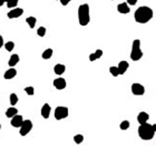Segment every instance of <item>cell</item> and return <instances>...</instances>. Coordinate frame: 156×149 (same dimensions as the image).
I'll return each mask as SVG.
<instances>
[{
  "label": "cell",
  "mask_w": 156,
  "mask_h": 149,
  "mask_svg": "<svg viewBox=\"0 0 156 149\" xmlns=\"http://www.w3.org/2000/svg\"><path fill=\"white\" fill-rule=\"evenodd\" d=\"M4 46L7 51H12L14 50V48H15V42H14V41H8V42H6Z\"/></svg>",
  "instance_id": "603a6c76"
},
{
  "label": "cell",
  "mask_w": 156,
  "mask_h": 149,
  "mask_svg": "<svg viewBox=\"0 0 156 149\" xmlns=\"http://www.w3.org/2000/svg\"><path fill=\"white\" fill-rule=\"evenodd\" d=\"M19 0H9L7 2V7L10 8V9H12V8H16L17 7V5H18Z\"/></svg>",
  "instance_id": "4316f807"
},
{
  "label": "cell",
  "mask_w": 156,
  "mask_h": 149,
  "mask_svg": "<svg viewBox=\"0 0 156 149\" xmlns=\"http://www.w3.org/2000/svg\"><path fill=\"white\" fill-rule=\"evenodd\" d=\"M143 57V51L141 49V40L135 39L132 45V51H131V59L133 61H138Z\"/></svg>",
  "instance_id": "277c9868"
},
{
  "label": "cell",
  "mask_w": 156,
  "mask_h": 149,
  "mask_svg": "<svg viewBox=\"0 0 156 149\" xmlns=\"http://www.w3.org/2000/svg\"><path fill=\"white\" fill-rule=\"evenodd\" d=\"M55 118L56 120H62L67 118L69 115V110L67 107H64V106H58L56 109H55Z\"/></svg>",
  "instance_id": "5b68a950"
},
{
  "label": "cell",
  "mask_w": 156,
  "mask_h": 149,
  "mask_svg": "<svg viewBox=\"0 0 156 149\" xmlns=\"http://www.w3.org/2000/svg\"><path fill=\"white\" fill-rule=\"evenodd\" d=\"M153 126V129H154V131L156 132V124H154V125H152Z\"/></svg>",
  "instance_id": "836d02e7"
},
{
  "label": "cell",
  "mask_w": 156,
  "mask_h": 149,
  "mask_svg": "<svg viewBox=\"0 0 156 149\" xmlns=\"http://www.w3.org/2000/svg\"><path fill=\"white\" fill-rule=\"evenodd\" d=\"M22 123H24V118H22V116H20V115H16V116H14L12 118H11V126L15 128H20V126L22 125Z\"/></svg>",
  "instance_id": "9c48e42d"
},
{
  "label": "cell",
  "mask_w": 156,
  "mask_h": 149,
  "mask_svg": "<svg viewBox=\"0 0 156 149\" xmlns=\"http://www.w3.org/2000/svg\"><path fill=\"white\" fill-rule=\"evenodd\" d=\"M118 73H119V75H124V73H126L127 69L129 68V64L127 61H125V60H122V61L118 64Z\"/></svg>",
  "instance_id": "4fadbf2b"
},
{
  "label": "cell",
  "mask_w": 156,
  "mask_h": 149,
  "mask_svg": "<svg viewBox=\"0 0 156 149\" xmlns=\"http://www.w3.org/2000/svg\"><path fill=\"white\" fill-rule=\"evenodd\" d=\"M50 113H51V107L49 106V104H44L43 107H41V110H40V113H41L43 118L48 119L49 116H50Z\"/></svg>",
  "instance_id": "8fae6325"
},
{
  "label": "cell",
  "mask_w": 156,
  "mask_h": 149,
  "mask_svg": "<svg viewBox=\"0 0 156 149\" xmlns=\"http://www.w3.org/2000/svg\"><path fill=\"white\" fill-rule=\"evenodd\" d=\"M78 21L83 27L87 26L91 21V10L88 4H83L78 7Z\"/></svg>",
  "instance_id": "7a4b0ae2"
},
{
  "label": "cell",
  "mask_w": 156,
  "mask_h": 149,
  "mask_svg": "<svg viewBox=\"0 0 156 149\" xmlns=\"http://www.w3.org/2000/svg\"><path fill=\"white\" fill-rule=\"evenodd\" d=\"M109 73H112V76H114V77L119 76V73H118V68H117V67H115V66H112V67L109 68Z\"/></svg>",
  "instance_id": "484cf974"
},
{
  "label": "cell",
  "mask_w": 156,
  "mask_h": 149,
  "mask_svg": "<svg viewBox=\"0 0 156 149\" xmlns=\"http://www.w3.org/2000/svg\"><path fill=\"white\" fill-rule=\"evenodd\" d=\"M74 141L76 142L77 145H80V144L84 141V136H83V135H80V134L76 135V136H74Z\"/></svg>",
  "instance_id": "cb8c5ba5"
},
{
  "label": "cell",
  "mask_w": 156,
  "mask_h": 149,
  "mask_svg": "<svg viewBox=\"0 0 156 149\" xmlns=\"http://www.w3.org/2000/svg\"><path fill=\"white\" fill-rule=\"evenodd\" d=\"M117 11H118L119 14L126 15V14H129L131 8H129V6L127 5V2H122V4H119L117 6Z\"/></svg>",
  "instance_id": "7c38bea8"
},
{
  "label": "cell",
  "mask_w": 156,
  "mask_h": 149,
  "mask_svg": "<svg viewBox=\"0 0 156 149\" xmlns=\"http://www.w3.org/2000/svg\"><path fill=\"white\" fill-rule=\"evenodd\" d=\"M129 127H131V123H129L128 120H124V121H122L119 125V128L122 130H127Z\"/></svg>",
  "instance_id": "7402d4cb"
},
{
  "label": "cell",
  "mask_w": 156,
  "mask_h": 149,
  "mask_svg": "<svg viewBox=\"0 0 156 149\" xmlns=\"http://www.w3.org/2000/svg\"><path fill=\"white\" fill-rule=\"evenodd\" d=\"M37 35L39 37H44L46 35V28L45 27H39L38 30H37Z\"/></svg>",
  "instance_id": "83f0119b"
},
{
  "label": "cell",
  "mask_w": 156,
  "mask_h": 149,
  "mask_svg": "<svg viewBox=\"0 0 156 149\" xmlns=\"http://www.w3.org/2000/svg\"><path fill=\"white\" fill-rule=\"evenodd\" d=\"M25 91L27 95H29V96H33V94H35V88L31 87V86H29V87H26L25 88Z\"/></svg>",
  "instance_id": "f1b7e54d"
},
{
  "label": "cell",
  "mask_w": 156,
  "mask_h": 149,
  "mask_svg": "<svg viewBox=\"0 0 156 149\" xmlns=\"http://www.w3.org/2000/svg\"><path fill=\"white\" fill-rule=\"evenodd\" d=\"M5 4H6L5 0H0V6H2V5H5Z\"/></svg>",
  "instance_id": "d6a6232c"
},
{
  "label": "cell",
  "mask_w": 156,
  "mask_h": 149,
  "mask_svg": "<svg viewBox=\"0 0 156 149\" xmlns=\"http://www.w3.org/2000/svg\"><path fill=\"white\" fill-rule=\"evenodd\" d=\"M0 129H1V124H0Z\"/></svg>",
  "instance_id": "d590c367"
},
{
  "label": "cell",
  "mask_w": 156,
  "mask_h": 149,
  "mask_svg": "<svg viewBox=\"0 0 156 149\" xmlns=\"http://www.w3.org/2000/svg\"><path fill=\"white\" fill-rule=\"evenodd\" d=\"M138 0H127V5L128 6H135V5L137 4Z\"/></svg>",
  "instance_id": "f546056e"
},
{
  "label": "cell",
  "mask_w": 156,
  "mask_h": 149,
  "mask_svg": "<svg viewBox=\"0 0 156 149\" xmlns=\"http://www.w3.org/2000/svg\"><path fill=\"white\" fill-rule=\"evenodd\" d=\"M26 21H27V23L29 25L30 28L33 29V28H35V26H36L37 19L35 18V17H33V16H30V17H28V18L26 19Z\"/></svg>",
  "instance_id": "44dd1931"
},
{
  "label": "cell",
  "mask_w": 156,
  "mask_h": 149,
  "mask_svg": "<svg viewBox=\"0 0 156 149\" xmlns=\"http://www.w3.org/2000/svg\"><path fill=\"white\" fill-rule=\"evenodd\" d=\"M53 54H54V50L51 49V48H48V49H46V50L43 52V55H41V57H43V59H50L51 57H53Z\"/></svg>",
  "instance_id": "ffe728a7"
},
{
  "label": "cell",
  "mask_w": 156,
  "mask_h": 149,
  "mask_svg": "<svg viewBox=\"0 0 156 149\" xmlns=\"http://www.w3.org/2000/svg\"><path fill=\"white\" fill-rule=\"evenodd\" d=\"M148 119H149V115L147 113H145V111H141V113H138L137 121L139 123V125L147 123V121H148Z\"/></svg>",
  "instance_id": "5bb4252c"
},
{
  "label": "cell",
  "mask_w": 156,
  "mask_h": 149,
  "mask_svg": "<svg viewBox=\"0 0 156 149\" xmlns=\"http://www.w3.org/2000/svg\"><path fill=\"white\" fill-rule=\"evenodd\" d=\"M102 56H103V50L102 49H97L94 54H91V55H89V60H91V61H95V60L100 58Z\"/></svg>",
  "instance_id": "e0dca14e"
},
{
  "label": "cell",
  "mask_w": 156,
  "mask_h": 149,
  "mask_svg": "<svg viewBox=\"0 0 156 149\" xmlns=\"http://www.w3.org/2000/svg\"><path fill=\"white\" fill-rule=\"evenodd\" d=\"M59 1H60V4H62V6H67L72 0H59Z\"/></svg>",
  "instance_id": "4dcf8cb0"
},
{
  "label": "cell",
  "mask_w": 156,
  "mask_h": 149,
  "mask_svg": "<svg viewBox=\"0 0 156 149\" xmlns=\"http://www.w3.org/2000/svg\"><path fill=\"white\" fill-rule=\"evenodd\" d=\"M5 1H6V4H7V2H8V1H9V0H5Z\"/></svg>",
  "instance_id": "e575fe53"
},
{
  "label": "cell",
  "mask_w": 156,
  "mask_h": 149,
  "mask_svg": "<svg viewBox=\"0 0 156 149\" xmlns=\"http://www.w3.org/2000/svg\"><path fill=\"white\" fill-rule=\"evenodd\" d=\"M110 1H113V0H110Z\"/></svg>",
  "instance_id": "8d00e7d4"
},
{
  "label": "cell",
  "mask_w": 156,
  "mask_h": 149,
  "mask_svg": "<svg viewBox=\"0 0 156 149\" xmlns=\"http://www.w3.org/2000/svg\"><path fill=\"white\" fill-rule=\"evenodd\" d=\"M155 131L153 129V126L148 123L142 124L138 127V136L142 140H152L154 138Z\"/></svg>",
  "instance_id": "3957f363"
},
{
  "label": "cell",
  "mask_w": 156,
  "mask_h": 149,
  "mask_svg": "<svg viewBox=\"0 0 156 149\" xmlns=\"http://www.w3.org/2000/svg\"><path fill=\"white\" fill-rule=\"evenodd\" d=\"M33 129V121L30 119H27V120H24V123L22 125L20 126V130H19V134L21 135L22 137L26 136V135H28L31 131Z\"/></svg>",
  "instance_id": "8992f818"
},
{
  "label": "cell",
  "mask_w": 156,
  "mask_h": 149,
  "mask_svg": "<svg viewBox=\"0 0 156 149\" xmlns=\"http://www.w3.org/2000/svg\"><path fill=\"white\" fill-rule=\"evenodd\" d=\"M131 89H132V94L135 95V96H143V95L145 94V87L141 84H137V82L132 85Z\"/></svg>",
  "instance_id": "52a82bcc"
},
{
  "label": "cell",
  "mask_w": 156,
  "mask_h": 149,
  "mask_svg": "<svg viewBox=\"0 0 156 149\" xmlns=\"http://www.w3.org/2000/svg\"><path fill=\"white\" fill-rule=\"evenodd\" d=\"M17 113H18L17 108H15V107H10V108H8L7 111H6V117H8V118H12V117L16 116Z\"/></svg>",
  "instance_id": "d6986e66"
},
{
  "label": "cell",
  "mask_w": 156,
  "mask_h": 149,
  "mask_svg": "<svg viewBox=\"0 0 156 149\" xmlns=\"http://www.w3.org/2000/svg\"><path fill=\"white\" fill-rule=\"evenodd\" d=\"M153 16H154V12H153L152 8L148 7V6H142L135 11L134 19L136 22L144 25V23H147L148 21H151Z\"/></svg>",
  "instance_id": "6da1fadb"
},
{
  "label": "cell",
  "mask_w": 156,
  "mask_h": 149,
  "mask_svg": "<svg viewBox=\"0 0 156 149\" xmlns=\"http://www.w3.org/2000/svg\"><path fill=\"white\" fill-rule=\"evenodd\" d=\"M16 76H17V70H16L15 68H12V67H11L10 69H8L7 71L5 73L4 78H5V79L9 80V79H12V78H15Z\"/></svg>",
  "instance_id": "9a60e30c"
},
{
  "label": "cell",
  "mask_w": 156,
  "mask_h": 149,
  "mask_svg": "<svg viewBox=\"0 0 156 149\" xmlns=\"http://www.w3.org/2000/svg\"><path fill=\"white\" fill-rule=\"evenodd\" d=\"M18 102V96L16 94H11L10 95V105L11 106H16Z\"/></svg>",
  "instance_id": "d4e9b609"
},
{
  "label": "cell",
  "mask_w": 156,
  "mask_h": 149,
  "mask_svg": "<svg viewBox=\"0 0 156 149\" xmlns=\"http://www.w3.org/2000/svg\"><path fill=\"white\" fill-rule=\"evenodd\" d=\"M24 14V9L22 8H18L16 7L15 9H11L9 12L7 14V17L9 19H15V18H19L20 16Z\"/></svg>",
  "instance_id": "ba28073f"
},
{
  "label": "cell",
  "mask_w": 156,
  "mask_h": 149,
  "mask_svg": "<svg viewBox=\"0 0 156 149\" xmlns=\"http://www.w3.org/2000/svg\"><path fill=\"white\" fill-rule=\"evenodd\" d=\"M19 60H20L19 56L15 54V55H11V57H10V59H9L8 64H9V66H10V67H15V66L19 62Z\"/></svg>",
  "instance_id": "ac0fdd59"
},
{
  "label": "cell",
  "mask_w": 156,
  "mask_h": 149,
  "mask_svg": "<svg viewBox=\"0 0 156 149\" xmlns=\"http://www.w3.org/2000/svg\"><path fill=\"white\" fill-rule=\"evenodd\" d=\"M53 84H54V87L56 89H58V90L65 89L66 86H67V82H66V80L64 78H57V79H55Z\"/></svg>",
  "instance_id": "30bf717a"
},
{
  "label": "cell",
  "mask_w": 156,
  "mask_h": 149,
  "mask_svg": "<svg viewBox=\"0 0 156 149\" xmlns=\"http://www.w3.org/2000/svg\"><path fill=\"white\" fill-rule=\"evenodd\" d=\"M5 45V42H4V38H2V36L0 35V48H2V46Z\"/></svg>",
  "instance_id": "1f68e13d"
},
{
  "label": "cell",
  "mask_w": 156,
  "mask_h": 149,
  "mask_svg": "<svg viewBox=\"0 0 156 149\" xmlns=\"http://www.w3.org/2000/svg\"><path fill=\"white\" fill-rule=\"evenodd\" d=\"M54 71L56 75H59V76H62V73L66 71V66L65 65H62V64H57V65L54 67Z\"/></svg>",
  "instance_id": "2e32d148"
}]
</instances>
